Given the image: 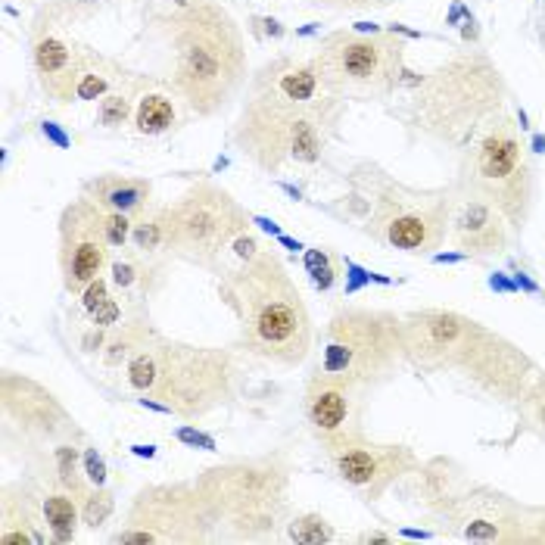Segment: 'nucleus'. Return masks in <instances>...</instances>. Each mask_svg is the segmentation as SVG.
I'll use <instances>...</instances> for the list:
<instances>
[{
  "mask_svg": "<svg viewBox=\"0 0 545 545\" xmlns=\"http://www.w3.org/2000/svg\"><path fill=\"white\" fill-rule=\"evenodd\" d=\"M340 100L324 94L315 57L265 63L240 106L231 138L243 159L265 175L287 166H318Z\"/></svg>",
  "mask_w": 545,
  "mask_h": 545,
  "instance_id": "1",
  "label": "nucleus"
},
{
  "mask_svg": "<svg viewBox=\"0 0 545 545\" xmlns=\"http://www.w3.org/2000/svg\"><path fill=\"white\" fill-rule=\"evenodd\" d=\"M402 327L408 365L452 374L489 402L517 405L542 374L530 352L465 312L415 309L402 315Z\"/></svg>",
  "mask_w": 545,
  "mask_h": 545,
  "instance_id": "2",
  "label": "nucleus"
},
{
  "mask_svg": "<svg viewBox=\"0 0 545 545\" xmlns=\"http://www.w3.org/2000/svg\"><path fill=\"white\" fill-rule=\"evenodd\" d=\"M218 296L237 321L240 346L256 359L281 368H299L312 352L315 327L303 293L275 250L222 271Z\"/></svg>",
  "mask_w": 545,
  "mask_h": 545,
  "instance_id": "3",
  "label": "nucleus"
},
{
  "mask_svg": "<svg viewBox=\"0 0 545 545\" xmlns=\"http://www.w3.org/2000/svg\"><path fill=\"white\" fill-rule=\"evenodd\" d=\"M159 22L172 47V94L203 119L218 116L250 72L237 19L218 0H190Z\"/></svg>",
  "mask_w": 545,
  "mask_h": 545,
  "instance_id": "4",
  "label": "nucleus"
},
{
  "mask_svg": "<svg viewBox=\"0 0 545 545\" xmlns=\"http://www.w3.org/2000/svg\"><path fill=\"white\" fill-rule=\"evenodd\" d=\"M134 396H150L169 415L194 424L237 396V359L222 346H197L153 331L122 368Z\"/></svg>",
  "mask_w": 545,
  "mask_h": 545,
  "instance_id": "5",
  "label": "nucleus"
},
{
  "mask_svg": "<svg viewBox=\"0 0 545 545\" xmlns=\"http://www.w3.org/2000/svg\"><path fill=\"white\" fill-rule=\"evenodd\" d=\"M505 78L483 53H458L430 75H421L408 94L405 119L427 138L465 144L471 134L502 113Z\"/></svg>",
  "mask_w": 545,
  "mask_h": 545,
  "instance_id": "6",
  "label": "nucleus"
},
{
  "mask_svg": "<svg viewBox=\"0 0 545 545\" xmlns=\"http://www.w3.org/2000/svg\"><path fill=\"white\" fill-rule=\"evenodd\" d=\"M290 461L281 452L231 458L197 477L218 524L234 539H265L281 527L290 499Z\"/></svg>",
  "mask_w": 545,
  "mask_h": 545,
  "instance_id": "7",
  "label": "nucleus"
},
{
  "mask_svg": "<svg viewBox=\"0 0 545 545\" xmlns=\"http://www.w3.org/2000/svg\"><path fill=\"white\" fill-rule=\"evenodd\" d=\"M405 362L402 315L387 309L346 306L327 318L321 331V371L337 374L365 390L390 380Z\"/></svg>",
  "mask_w": 545,
  "mask_h": 545,
  "instance_id": "8",
  "label": "nucleus"
},
{
  "mask_svg": "<svg viewBox=\"0 0 545 545\" xmlns=\"http://www.w3.org/2000/svg\"><path fill=\"white\" fill-rule=\"evenodd\" d=\"M458 187L493 203L508 218L511 231H524L533 212L536 172L530 166L527 144L505 113H496L483 125L468 166L461 169Z\"/></svg>",
  "mask_w": 545,
  "mask_h": 545,
  "instance_id": "9",
  "label": "nucleus"
},
{
  "mask_svg": "<svg viewBox=\"0 0 545 545\" xmlns=\"http://www.w3.org/2000/svg\"><path fill=\"white\" fill-rule=\"evenodd\" d=\"M166 212L169 256L212 271L231 250V243L253 225V215L234 200L231 190L215 181L190 184L175 203L166 206Z\"/></svg>",
  "mask_w": 545,
  "mask_h": 545,
  "instance_id": "10",
  "label": "nucleus"
},
{
  "mask_svg": "<svg viewBox=\"0 0 545 545\" xmlns=\"http://www.w3.org/2000/svg\"><path fill=\"white\" fill-rule=\"evenodd\" d=\"M321 88L337 100L387 97L399 88L405 44L393 32H334L312 53Z\"/></svg>",
  "mask_w": 545,
  "mask_h": 545,
  "instance_id": "11",
  "label": "nucleus"
},
{
  "mask_svg": "<svg viewBox=\"0 0 545 545\" xmlns=\"http://www.w3.org/2000/svg\"><path fill=\"white\" fill-rule=\"evenodd\" d=\"M218 517L197 480L150 483L131 499L122 527L109 536L116 545H200L209 542Z\"/></svg>",
  "mask_w": 545,
  "mask_h": 545,
  "instance_id": "12",
  "label": "nucleus"
},
{
  "mask_svg": "<svg viewBox=\"0 0 545 545\" xmlns=\"http://www.w3.org/2000/svg\"><path fill=\"white\" fill-rule=\"evenodd\" d=\"M452 203L455 187L421 194V190L412 187L387 184L371 203L365 231L374 243L387 250L405 256H430L449 237Z\"/></svg>",
  "mask_w": 545,
  "mask_h": 545,
  "instance_id": "13",
  "label": "nucleus"
},
{
  "mask_svg": "<svg viewBox=\"0 0 545 545\" xmlns=\"http://www.w3.org/2000/svg\"><path fill=\"white\" fill-rule=\"evenodd\" d=\"M324 452L337 480L365 502H377L393 483H399L402 477H412L421 465L418 455L408 446L377 443L371 436H365V430L346 433L343 440L324 446Z\"/></svg>",
  "mask_w": 545,
  "mask_h": 545,
  "instance_id": "14",
  "label": "nucleus"
},
{
  "mask_svg": "<svg viewBox=\"0 0 545 545\" xmlns=\"http://www.w3.org/2000/svg\"><path fill=\"white\" fill-rule=\"evenodd\" d=\"M109 237L103 228V206L91 197H75L63 206L57 222V262L63 290L69 296H81L109 265Z\"/></svg>",
  "mask_w": 545,
  "mask_h": 545,
  "instance_id": "15",
  "label": "nucleus"
},
{
  "mask_svg": "<svg viewBox=\"0 0 545 545\" xmlns=\"http://www.w3.org/2000/svg\"><path fill=\"white\" fill-rule=\"evenodd\" d=\"M0 418L4 430H19V436L38 443H66L78 436V424L57 393L47 390L41 380L10 368L0 374Z\"/></svg>",
  "mask_w": 545,
  "mask_h": 545,
  "instance_id": "16",
  "label": "nucleus"
},
{
  "mask_svg": "<svg viewBox=\"0 0 545 545\" xmlns=\"http://www.w3.org/2000/svg\"><path fill=\"white\" fill-rule=\"evenodd\" d=\"M449 530L468 542H533V524L524 521V511L499 493H468L452 496L446 505Z\"/></svg>",
  "mask_w": 545,
  "mask_h": 545,
  "instance_id": "17",
  "label": "nucleus"
},
{
  "mask_svg": "<svg viewBox=\"0 0 545 545\" xmlns=\"http://www.w3.org/2000/svg\"><path fill=\"white\" fill-rule=\"evenodd\" d=\"M57 16L41 10V16L32 25V69L38 75L41 91L53 100V103H72L75 100V85L78 75L85 69V57L88 47L78 44L75 38H66L57 29Z\"/></svg>",
  "mask_w": 545,
  "mask_h": 545,
  "instance_id": "18",
  "label": "nucleus"
},
{
  "mask_svg": "<svg viewBox=\"0 0 545 545\" xmlns=\"http://www.w3.org/2000/svg\"><path fill=\"white\" fill-rule=\"evenodd\" d=\"M455 250L465 256H499L508 250L511 243V225L508 218L480 194L455 184V203H452V218H449V237Z\"/></svg>",
  "mask_w": 545,
  "mask_h": 545,
  "instance_id": "19",
  "label": "nucleus"
},
{
  "mask_svg": "<svg viewBox=\"0 0 545 545\" xmlns=\"http://www.w3.org/2000/svg\"><path fill=\"white\" fill-rule=\"evenodd\" d=\"M356 393H359L356 384H349V380L337 374H327L321 368L306 380L303 415L321 449L343 440L352 430H362L356 418Z\"/></svg>",
  "mask_w": 545,
  "mask_h": 545,
  "instance_id": "20",
  "label": "nucleus"
},
{
  "mask_svg": "<svg viewBox=\"0 0 545 545\" xmlns=\"http://www.w3.org/2000/svg\"><path fill=\"white\" fill-rule=\"evenodd\" d=\"M44 499H35L19 483L0 489V545H47Z\"/></svg>",
  "mask_w": 545,
  "mask_h": 545,
  "instance_id": "21",
  "label": "nucleus"
},
{
  "mask_svg": "<svg viewBox=\"0 0 545 545\" xmlns=\"http://www.w3.org/2000/svg\"><path fill=\"white\" fill-rule=\"evenodd\" d=\"M81 194L91 197L97 206L125 212L131 218H138L153 206V181L138 178V175H119V172H103L94 175L81 184Z\"/></svg>",
  "mask_w": 545,
  "mask_h": 545,
  "instance_id": "22",
  "label": "nucleus"
},
{
  "mask_svg": "<svg viewBox=\"0 0 545 545\" xmlns=\"http://www.w3.org/2000/svg\"><path fill=\"white\" fill-rule=\"evenodd\" d=\"M109 284L122 296H128L131 303L144 306L166 284V256H144L134 250V256L113 259L109 262Z\"/></svg>",
  "mask_w": 545,
  "mask_h": 545,
  "instance_id": "23",
  "label": "nucleus"
},
{
  "mask_svg": "<svg viewBox=\"0 0 545 545\" xmlns=\"http://www.w3.org/2000/svg\"><path fill=\"white\" fill-rule=\"evenodd\" d=\"M131 78L119 63H113L103 53H97L94 47H88V57H85V69L78 75V85H75V100L78 103H88V100H103L106 94H113L116 88H122V81Z\"/></svg>",
  "mask_w": 545,
  "mask_h": 545,
  "instance_id": "24",
  "label": "nucleus"
},
{
  "mask_svg": "<svg viewBox=\"0 0 545 545\" xmlns=\"http://www.w3.org/2000/svg\"><path fill=\"white\" fill-rule=\"evenodd\" d=\"M153 331H156V327L150 324L147 312L138 309L125 324H116L113 331H109V340H106V346H103V352H100V362H103L106 368H125L128 359L147 343V337H150Z\"/></svg>",
  "mask_w": 545,
  "mask_h": 545,
  "instance_id": "25",
  "label": "nucleus"
},
{
  "mask_svg": "<svg viewBox=\"0 0 545 545\" xmlns=\"http://www.w3.org/2000/svg\"><path fill=\"white\" fill-rule=\"evenodd\" d=\"M134 134L141 138H159V134H169L178 128L181 116H178V103L172 94L162 91H144L138 97V106H134Z\"/></svg>",
  "mask_w": 545,
  "mask_h": 545,
  "instance_id": "26",
  "label": "nucleus"
},
{
  "mask_svg": "<svg viewBox=\"0 0 545 545\" xmlns=\"http://www.w3.org/2000/svg\"><path fill=\"white\" fill-rule=\"evenodd\" d=\"M44 521H47V533L53 545H69L78 536L81 527V505L72 493L66 489H50L44 496Z\"/></svg>",
  "mask_w": 545,
  "mask_h": 545,
  "instance_id": "27",
  "label": "nucleus"
},
{
  "mask_svg": "<svg viewBox=\"0 0 545 545\" xmlns=\"http://www.w3.org/2000/svg\"><path fill=\"white\" fill-rule=\"evenodd\" d=\"M131 247L144 256H169V212L166 206H150L131 225Z\"/></svg>",
  "mask_w": 545,
  "mask_h": 545,
  "instance_id": "28",
  "label": "nucleus"
},
{
  "mask_svg": "<svg viewBox=\"0 0 545 545\" xmlns=\"http://www.w3.org/2000/svg\"><path fill=\"white\" fill-rule=\"evenodd\" d=\"M50 465H53V486L66 489V493H72L81 505V499L88 496L91 489V480L85 474V458L78 455L75 443H57L50 449Z\"/></svg>",
  "mask_w": 545,
  "mask_h": 545,
  "instance_id": "29",
  "label": "nucleus"
},
{
  "mask_svg": "<svg viewBox=\"0 0 545 545\" xmlns=\"http://www.w3.org/2000/svg\"><path fill=\"white\" fill-rule=\"evenodd\" d=\"M287 539L296 545H324V542L337 539V530L327 517L306 511V514H296L287 521Z\"/></svg>",
  "mask_w": 545,
  "mask_h": 545,
  "instance_id": "30",
  "label": "nucleus"
},
{
  "mask_svg": "<svg viewBox=\"0 0 545 545\" xmlns=\"http://www.w3.org/2000/svg\"><path fill=\"white\" fill-rule=\"evenodd\" d=\"M303 265H306V275L312 281V287L318 293H331L337 278H340V268H337V256L324 247H315V250H306L303 256Z\"/></svg>",
  "mask_w": 545,
  "mask_h": 545,
  "instance_id": "31",
  "label": "nucleus"
},
{
  "mask_svg": "<svg viewBox=\"0 0 545 545\" xmlns=\"http://www.w3.org/2000/svg\"><path fill=\"white\" fill-rule=\"evenodd\" d=\"M134 94L131 91H122V88H116L113 94H106L103 100H100V106H97V125L100 128H122L128 119H134Z\"/></svg>",
  "mask_w": 545,
  "mask_h": 545,
  "instance_id": "32",
  "label": "nucleus"
},
{
  "mask_svg": "<svg viewBox=\"0 0 545 545\" xmlns=\"http://www.w3.org/2000/svg\"><path fill=\"white\" fill-rule=\"evenodd\" d=\"M113 511H116V496L106 486H91L88 496L81 499V527L100 530L113 517Z\"/></svg>",
  "mask_w": 545,
  "mask_h": 545,
  "instance_id": "33",
  "label": "nucleus"
},
{
  "mask_svg": "<svg viewBox=\"0 0 545 545\" xmlns=\"http://www.w3.org/2000/svg\"><path fill=\"white\" fill-rule=\"evenodd\" d=\"M517 408H521L524 421H527L539 436H545V374H539V377L533 380V384L527 387V393L521 396Z\"/></svg>",
  "mask_w": 545,
  "mask_h": 545,
  "instance_id": "34",
  "label": "nucleus"
},
{
  "mask_svg": "<svg viewBox=\"0 0 545 545\" xmlns=\"http://www.w3.org/2000/svg\"><path fill=\"white\" fill-rule=\"evenodd\" d=\"M131 225H134V218H131V215L113 212V209H103V228H106L109 247H113V250H125L128 243H131Z\"/></svg>",
  "mask_w": 545,
  "mask_h": 545,
  "instance_id": "35",
  "label": "nucleus"
},
{
  "mask_svg": "<svg viewBox=\"0 0 545 545\" xmlns=\"http://www.w3.org/2000/svg\"><path fill=\"white\" fill-rule=\"evenodd\" d=\"M175 440L184 443V446H190V449H203V452H215V449H218L215 436L197 430L194 424H181V427L175 430Z\"/></svg>",
  "mask_w": 545,
  "mask_h": 545,
  "instance_id": "36",
  "label": "nucleus"
},
{
  "mask_svg": "<svg viewBox=\"0 0 545 545\" xmlns=\"http://www.w3.org/2000/svg\"><path fill=\"white\" fill-rule=\"evenodd\" d=\"M122 318V303L116 296H106L97 309L88 312V324H97V327H116Z\"/></svg>",
  "mask_w": 545,
  "mask_h": 545,
  "instance_id": "37",
  "label": "nucleus"
},
{
  "mask_svg": "<svg viewBox=\"0 0 545 545\" xmlns=\"http://www.w3.org/2000/svg\"><path fill=\"white\" fill-rule=\"evenodd\" d=\"M81 458H85V474H88L91 486H106V461H103V455L94 446H88L85 452H81Z\"/></svg>",
  "mask_w": 545,
  "mask_h": 545,
  "instance_id": "38",
  "label": "nucleus"
},
{
  "mask_svg": "<svg viewBox=\"0 0 545 545\" xmlns=\"http://www.w3.org/2000/svg\"><path fill=\"white\" fill-rule=\"evenodd\" d=\"M250 32H256L259 38H271V41H278V38L287 35L284 22H278L275 16H253L250 19Z\"/></svg>",
  "mask_w": 545,
  "mask_h": 545,
  "instance_id": "39",
  "label": "nucleus"
},
{
  "mask_svg": "<svg viewBox=\"0 0 545 545\" xmlns=\"http://www.w3.org/2000/svg\"><path fill=\"white\" fill-rule=\"evenodd\" d=\"M343 265H346V296L359 293L365 284H371V281H374L371 271H368V268H362V265H356L352 259H343Z\"/></svg>",
  "mask_w": 545,
  "mask_h": 545,
  "instance_id": "40",
  "label": "nucleus"
},
{
  "mask_svg": "<svg viewBox=\"0 0 545 545\" xmlns=\"http://www.w3.org/2000/svg\"><path fill=\"white\" fill-rule=\"evenodd\" d=\"M259 250H262V243H259V240H256L250 231H247V234H240V237L231 243V253H234V259H237V262H243V259L256 256Z\"/></svg>",
  "mask_w": 545,
  "mask_h": 545,
  "instance_id": "41",
  "label": "nucleus"
},
{
  "mask_svg": "<svg viewBox=\"0 0 545 545\" xmlns=\"http://www.w3.org/2000/svg\"><path fill=\"white\" fill-rule=\"evenodd\" d=\"M41 131H44V138L50 141V144H57L60 150H69V134L57 125V122H41Z\"/></svg>",
  "mask_w": 545,
  "mask_h": 545,
  "instance_id": "42",
  "label": "nucleus"
},
{
  "mask_svg": "<svg viewBox=\"0 0 545 545\" xmlns=\"http://www.w3.org/2000/svg\"><path fill=\"white\" fill-rule=\"evenodd\" d=\"M315 4L337 7V10H352V7H374V4H384V0H315Z\"/></svg>",
  "mask_w": 545,
  "mask_h": 545,
  "instance_id": "43",
  "label": "nucleus"
},
{
  "mask_svg": "<svg viewBox=\"0 0 545 545\" xmlns=\"http://www.w3.org/2000/svg\"><path fill=\"white\" fill-rule=\"evenodd\" d=\"M253 225H259L265 234H271V237H281L284 234V228L278 225V222H271V218H265V215H253Z\"/></svg>",
  "mask_w": 545,
  "mask_h": 545,
  "instance_id": "44",
  "label": "nucleus"
},
{
  "mask_svg": "<svg viewBox=\"0 0 545 545\" xmlns=\"http://www.w3.org/2000/svg\"><path fill=\"white\" fill-rule=\"evenodd\" d=\"M278 243H281V247H287V250H293V253H296V250H306L303 243L293 240V237H287V234H281V237H278Z\"/></svg>",
  "mask_w": 545,
  "mask_h": 545,
  "instance_id": "45",
  "label": "nucleus"
},
{
  "mask_svg": "<svg viewBox=\"0 0 545 545\" xmlns=\"http://www.w3.org/2000/svg\"><path fill=\"white\" fill-rule=\"evenodd\" d=\"M489 284H493V290H505V293H511V290H514V284H508L502 275H493V278H489Z\"/></svg>",
  "mask_w": 545,
  "mask_h": 545,
  "instance_id": "46",
  "label": "nucleus"
},
{
  "mask_svg": "<svg viewBox=\"0 0 545 545\" xmlns=\"http://www.w3.org/2000/svg\"><path fill=\"white\" fill-rule=\"evenodd\" d=\"M131 452L141 458H156V446H131Z\"/></svg>",
  "mask_w": 545,
  "mask_h": 545,
  "instance_id": "47",
  "label": "nucleus"
},
{
  "mask_svg": "<svg viewBox=\"0 0 545 545\" xmlns=\"http://www.w3.org/2000/svg\"><path fill=\"white\" fill-rule=\"evenodd\" d=\"M359 542H390V536L387 533H362Z\"/></svg>",
  "mask_w": 545,
  "mask_h": 545,
  "instance_id": "48",
  "label": "nucleus"
},
{
  "mask_svg": "<svg viewBox=\"0 0 545 545\" xmlns=\"http://www.w3.org/2000/svg\"><path fill=\"white\" fill-rule=\"evenodd\" d=\"M533 542H545V521H539V524H536V530H533Z\"/></svg>",
  "mask_w": 545,
  "mask_h": 545,
  "instance_id": "49",
  "label": "nucleus"
},
{
  "mask_svg": "<svg viewBox=\"0 0 545 545\" xmlns=\"http://www.w3.org/2000/svg\"><path fill=\"white\" fill-rule=\"evenodd\" d=\"M281 190H284V194H290L293 200H303V194H299V190H296L293 184H281Z\"/></svg>",
  "mask_w": 545,
  "mask_h": 545,
  "instance_id": "50",
  "label": "nucleus"
},
{
  "mask_svg": "<svg viewBox=\"0 0 545 545\" xmlns=\"http://www.w3.org/2000/svg\"><path fill=\"white\" fill-rule=\"evenodd\" d=\"M533 150L536 153H545V138H542V134H536V138H533Z\"/></svg>",
  "mask_w": 545,
  "mask_h": 545,
  "instance_id": "51",
  "label": "nucleus"
}]
</instances>
